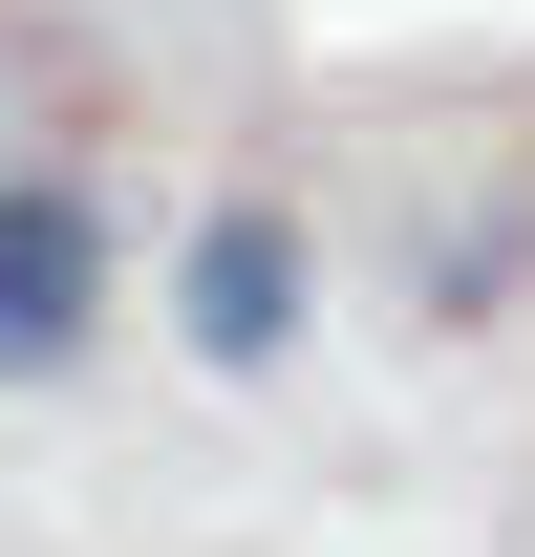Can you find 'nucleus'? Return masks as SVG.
Here are the masks:
<instances>
[{
    "label": "nucleus",
    "mask_w": 535,
    "mask_h": 557,
    "mask_svg": "<svg viewBox=\"0 0 535 557\" xmlns=\"http://www.w3.org/2000/svg\"><path fill=\"white\" fill-rule=\"evenodd\" d=\"M86 300H108V214H86L65 172H22V194H0V386H43V364L86 344Z\"/></svg>",
    "instance_id": "nucleus-1"
},
{
    "label": "nucleus",
    "mask_w": 535,
    "mask_h": 557,
    "mask_svg": "<svg viewBox=\"0 0 535 557\" xmlns=\"http://www.w3.org/2000/svg\"><path fill=\"white\" fill-rule=\"evenodd\" d=\"M278 322H300V236H278V214H214V236H194V344L258 364Z\"/></svg>",
    "instance_id": "nucleus-2"
}]
</instances>
